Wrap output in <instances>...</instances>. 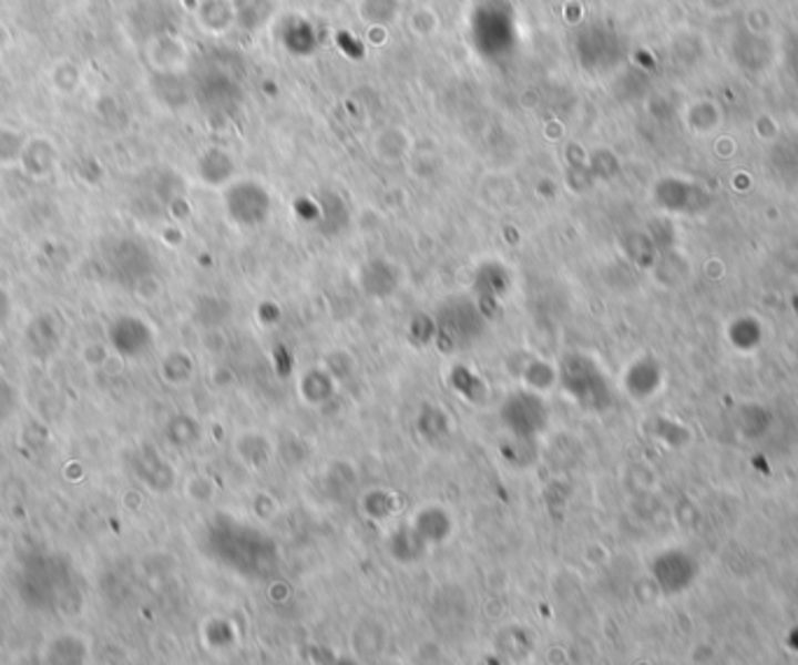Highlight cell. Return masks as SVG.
Returning a JSON list of instances; mask_svg holds the SVG:
<instances>
[{
    "mask_svg": "<svg viewBox=\"0 0 798 665\" xmlns=\"http://www.w3.org/2000/svg\"><path fill=\"white\" fill-rule=\"evenodd\" d=\"M211 546L222 563L241 572H255L274 561V544L257 530L227 523L211 532Z\"/></svg>",
    "mask_w": 798,
    "mask_h": 665,
    "instance_id": "cell-1",
    "label": "cell"
},
{
    "mask_svg": "<svg viewBox=\"0 0 798 665\" xmlns=\"http://www.w3.org/2000/svg\"><path fill=\"white\" fill-rule=\"evenodd\" d=\"M502 423L519 439L538 437L549 423V411L544 399L532 390H523L507 397V402L502 405Z\"/></svg>",
    "mask_w": 798,
    "mask_h": 665,
    "instance_id": "cell-2",
    "label": "cell"
},
{
    "mask_svg": "<svg viewBox=\"0 0 798 665\" xmlns=\"http://www.w3.org/2000/svg\"><path fill=\"white\" fill-rule=\"evenodd\" d=\"M437 325L443 339L451 341L453 346H468L481 335L485 320L474 301L451 299L439 308Z\"/></svg>",
    "mask_w": 798,
    "mask_h": 665,
    "instance_id": "cell-3",
    "label": "cell"
}]
</instances>
